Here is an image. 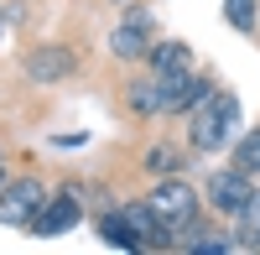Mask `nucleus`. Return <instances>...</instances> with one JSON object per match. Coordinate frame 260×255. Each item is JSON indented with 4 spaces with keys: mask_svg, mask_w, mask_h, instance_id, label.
Instances as JSON below:
<instances>
[{
    "mask_svg": "<svg viewBox=\"0 0 260 255\" xmlns=\"http://www.w3.org/2000/svg\"><path fill=\"white\" fill-rule=\"evenodd\" d=\"M192 125H187V141H192V151H219L224 136H229V125L240 120V104H234V94H208L192 104Z\"/></svg>",
    "mask_w": 260,
    "mask_h": 255,
    "instance_id": "f257e3e1",
    "label": "nucleus"
},
{
    "mask_svg": "<svg viewBox=\"0 0 260 255\" xmlns=\"http://www.w3.org/2000/svg\"><path fill=\"white\" fill-rule=\"evenodd\" d=\"M146 203L156 208V219H161V229H167L172 240H177L182 229L198 219V193H192V187H187L177 172H172V177H161V182H156V193H151Z\"/></svg>",
    "mask_w": 260,
    "mask_h": 255,
    "instance_id": "f03ea898",
    "label": "nucleus"
},
{
    "mask_svg": "<svg viewBox=\"0 0 260 255\" xmlns=\"http://www.w3.org/2000/svg\"><path fill=\"white\" fill-rule=\"evenodd\" d=\"M83 187H62V193H52V198H42V208L31 214V235H42V240H52V235H68V229L78 224V214H83Z\"/></svg>",
    "mask_w": 260,
    "mask_h": 255,
    "instance_id": "7ed1b4c3",
    "label": "nucleus"
},
{
    "mask_svg": "<svg viewBox=\"0 0 260 255\" xmlns=\"http://www.w3.org/2000/svg\"><path fill=\"white\" fill-rule=\"evenodd\" d=\"M151 11H125L120 21H115V31H110V52L120 57V62H136V57H146L151 52Z\"/></svg>",
    "mask_w": 260,
    "mask_h": 255,
    "instance_id": "20e7f679",
    "label": "nucleus"
},
{
    "mask_svg": "<svg viewBox=\"0 0 260 255\" xmlns=\"http://www.w3.org/2000/svg\"><path fill=\"white\" fill-rule=\"evenodd\" d=\"M42 198H47V187H42L37 177H21V182H11L6 193H0V224L26 229V224H31V214L42 208Z\"/></svg>",
    "mask_w": 260,
    "mask_h": 255,
    "instance_id": "39448f33",
    "label": "nucleus"
},
{
    "mask_svg": "<svg viewBox=\"0 0 260 255\" xmlns=\"http://www.w3.org/2000/svg\"><path fill=\"white\" fill-rule=\"evenodd\" d=\"M250 193H255V182H250V172H240V167H224V172L208 177V203L219 208V214H240Z\"/></svg>",
    "mask_w": 260,
    "mask_h": 255,
    "instance_id": "423d86ee",
    "label": "nucleus"
},
{
    "mask_svg": "<svg viewBox=\"0 0 260 255\" xmlns=\"http://www.w3.org/2000/svg\"><path fill=\"white\" fill-rule=\"evenodd\" d=\"M146 57H151V78H156V83L192 73V47H187V42H151Z\"/></svg>",
    "mask_w": 260,
    "mask_h": 255,
    "instance_id": "0eeeda50",
    "label": "nucleus"
},
{
    "mask_svg": "<svg viewBox=\"0 0 260 255\" xmlns=\"http://www.w3.org/2000/svg\"><path fill=\"white\" fill-rule=\"evenodd\" d=\"M73 47H37L31 57H26V78L31 83H57V78H68L73 73Z\"/></svg>",
    "mask_w": 260,
    "mask_h": 255,
    "instance_id": "6e6552de",
    "label": "nucleus"
},
{
    "mask_svg": "<svg viewBox=\"0 0 260 255\" xmlns=\"http://www.w3.org/2000/svg\"><path fill=\"white\" fill-rule=\"evenodd\" d=\"M125 104H130L136 115H161V83H156V78L130 83V89H125Z\"/></svg>",
    "mask_w": 260,
    "mask_h": 255,
    "instance_id": "1a4fd4ad",
    "label": "nucleus"
},
{
    "mask_svg": "<svg viewBox=\"0 0 260 255\" xmlns=\"http://www.w3.org/2000/svg\"><path fill=\"white\" fill-rule=\"evenodd\" d=\"M182 156H187V151H177L172 141H156V146L146 151V172H156V177H172V172H182Z\"/></svg>",
    "mask_w": 260,
    "mask_h": 255,
    "instance_id": "9d476101",
    "label": "nucleus"
},
{
    "mask_svg": "<svg viewBox=\"0 0 260 255\" xmlns=\"http://www.w3.org/2000/svg\"><path fill=\"white\" fill-rule=\"evenodd\" d=\"M99 235L110 240L115 250H141V240H136V229L125 224V214H104V219H99Z\"/></svg>",
    "mask_w": 260,
    "mask_h": 255,
    "instance_id": "9b49d317",
    "label": "nucleus"
},
{
    "mask_svg": "<svg viewBox=\"0 0 260 255\" xmlns=\"http://www.w3.org/2000/svg\"><path fill=\"white\" fill-rule=\"evenodd\" d=\"M240 245H260V187L245 198L240 208Z\"/></svg>",
    "mask_w": 260,
    "mask_h": 255,
    "instance_id": "f8f14e48",
    "label": "nucleus"
},
{
    "mask_svg": "<svg viewBox=\"0 0 260 255\" xmlns=\"http://www.w3.org/2000/svg\"><path fill=\"white\" fill-rule=\"evenodd\" d=\"M224 16H229V26L255 31V21H260V0H224Z\"/></svg>",
    "mask_w": 260,
    "mask_h": 255,
    "instance_id": "ddd939ff",
    "label": "nucleus"
},
{
    "mask_svg": "<svg viewBox=\"0 0 260 255\" xmlns=\"http://www.w3.org/2000/svg\"><path fill=\"white\" fill-rule=\"evenodd\" d=\"M234 167H240V172H250V177H260V131H250V136L240 141V151H234Z\"/></svg>",
    "mask_w": 260,
    "mask_h": 255,
    "instance_id": "4468645a",
    "label": "nucleus"
},
{
    "mask_svg": "<svg viewBox=\"0 0 260 255\" xmlns=\"http://www.w3.org/2000/svg\"><path fill=\"white\" fill-rule=\"evenodd\" d=\"M0 187H6V162H0Z\"/></svg>",
    "mask_w": 260,
    "mask_h": 255,
    "instance_id": "2eb2a0df",
    "label": "nucleus"
},
{
    "mask_svg": "<svg viewBox=\"0 0 260 255\" xmlns=\"http://www.w3.org/2000/svg\"><path fill=\"white\" fill-rule=\"evenodd\" d=\"M115 6H130V0H115Z\"/></svg>",
    "mask_w": 260,
    "mask_h": 255,
    "instance_id": "dca6fc26",
    "label": "nucleus"
}]
</instances>
